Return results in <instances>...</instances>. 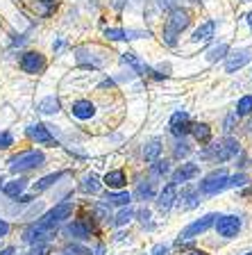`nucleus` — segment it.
<instances>
[{"label": "nucleus", "instance_id": "obj_40", "mask_svg": "<svg viewBox=\"0 0 252 255\" xmlns=\"http://www.w3.org/2000/svg\"><path fill=\"white\" fill-rule=\"evenodd\" d=\"M0 255H14V249H11V246H7V249L0 251Z\"/></svg>", "mask_w": 252, "mask_h": 255}, {"label": "nucleus", "instance_id": "obj_43", "mask_svg": "<svg viewBox=\"0 0 252 255\" xmlns=\"http://www.w3.org/2000/svg\"><path fill=\"white\" fill-rule=\"evenodd\" d=\"M248 23H250V27H252V11L248 14Z\"/></svg>", "mask_w": 252, "mask_h": 255}, {"label": "nucleus", "instance_id": "obj_12", "mask_svg": "<svg viewBox=\"0 0 252 255\" xmlns=\"http://www.w3.org/2000/svg\"><path fill=\"white\" fill-rule=\"evenodd\" d=\"M27 137L34 139L37 143H43V146H57V141H55V137L50 134V130H48L46 126H41V123H34V126L27 128Z\"/></svg>", "mask_w": 252, "mask_h": 255}, {"label": "nucleus", "instance_id": "obj_39", "mask_svg": "<svg viewBox=\"0 0 252 255\" xmlns=\"http://www.w3.org/2000/svg\"><path fill=\"white\" fill-rule=\"evenodd\" d=\"M7 233H9V223H7V221H2V219H0V237H5Z\"/></svg>", "mask_w": 252, "mask_h": 255}, {"label": "nucleus", "instance_id": "obj_37", "mask_svg": "<svg viewBox=\"0 0 252 255\" xmlns=\"http://www.w3.org/2000/svg\"><path fill=\"white\" fill-rule=\"evenodd\" d=\"M184 155H189V146L186 143H177V148H175V157H184Z\"/></svg>", "mask_w": 252, "mask_h": 255}, {"label": "nucleus", "instance_id": "obj_34", "mask_svg": "<svg viewBox=\"0 0 252 255\" xmlns=\"http://www.w3.org/2000/svg\"><path fill=\"white\" fill-rule=\"evenodd\" d=\"M139 198H143V201H148V198H153V187L150 185H139Z\"/></svg>", "mask_w": 252, "mask_h": 255}, {"label": "nucleus", "instance_id": "obj_36", "mask_svg": "<svg viewBox=\"0 0 252 255\" xmlns=\"http://www.w3.org/2000/svg\"><path fill=\"white\" fill-rule=\"evenodd\" d=\"M150 255H170V246L168 244H157Z\"/></svg>", "mask_w": 252, "mask_h": 255}, {"label": "nucleus", "instance_id": "obj_9", "mask_svg": "<svg viewBox=\"0 0 252 255\" xmlns=\"http://www.w3.org/2000/svg\"><path fill=\"white\" fill-rule=\"evenodd\" d=\"M21 69L25 71V73H41L43 69H46V59H43V55L41 53H25L21 57Z\"/></svg>", "mask_w": 252, "mask_h": 255}, {"label": "nucleus", "instance_id": "obj_27", "mask_svg": "<svg viewBox=\"0 0 252 255\" xmlns=\"http://www.w3.org/2000/svg\"><path fill=\"white\" fill-rule=\"evenodd\" d=\"M159 150H162V143H159V139H153V141L148 143L146 148H143V157L148 159V162H155L159 155Z\"/></svg>", "mask_w": 252, "mask_h": 255}, {"label": "nucleus", "instance_id": "obj_44", "mask_svg": "<svg viewBox=\"0 0 252 255\" xmlns=\"http://www.w3.org/2000/svg\"><path fill=\"white\" fill-rule=\"evenodd\" d=\"M243 255H252V251H250V253H243Z\"/></svg>", "mask_w": 252, "mask_h": 255}, {"label": "nucleus", "instance_id": "obj_5", "mask_svg": "<svg viewBox=\"0 0 252 255\" xmlns=\"http://www.w3.org/2000/svg\"><path fill=\"white\" fill-rule=\"evenodd\" d=\"M227 182H230V175H227L225 169L211 171V173L207 175L205 180L200 182V191H202L205 196H216L218 191L227 189Z\"/></svg>", "mask_w": 252, "mask_h": 255}, {"label": "nucleus", "instance_id": "obj_26", "mask_svg": "<svg viewBox=\"0 0 252 255\" xmlns=\"http://www.w3.org/2000/svg\"><path fill=\"white\" fill-rule=\"evenodd\" d=\"M39 112H41V114H57L59 101L55 98V96H48V98H43V101L39 103Z\"/></svg>", "mask_w": 252, "mask_h": 255}, {"label": "nucleus", "instance_id": "obj_3", "mask_svg": "<svg viewBox=\"0 0 252 255\" xmlns=\"http://www.w3.org/2000/svg\"><path fill=\"white\" fill-rule=\"evenodd\" d=\"M46 162V155L41 150H23V153L14 155L9 159V169L11 171H30V169H39Z\"/></svg>", "mask_w": 252, "mask_h": 255}, {"label": "nucleus", "instance_id": "obj_10", "mask_svg": "<svg viewBox=\"0 0 252 255\" xmlns=\"http://www.w3.org/2000/svg\"><path fill=\"white\" fill-rule=\"evenodd\" d=\"M250 59H252V53L248 50V48H243V50H234V53H230L227 59H225V71L227 73H234V71L243 69Z\"/></svg>", "mask_w": 252, "mask_h": 255}, {"label": "nucleus", "instance_id": "obj_24", "mask_svg": "<svg viewBox=\"0 0 252 255\" xmlns=\"http://www.w3.org/2000/svg\"><path fill=\"white\" fill-rule=\"evenodd\" d=\"M123 62H127V64L132 66V69L137 71V73H141V75L150 73V66H148V64H143L134 53H125V55H123Z\"/></svg>", "mask_w": 252, "mask_h": 255}, {"label": "nucleus", "instance_id": "obj_2", "mask_svg": "<svg viewBox=\"0 0 252 255\" xmlns=\"http://www.w3.org/2000/svg\"><path fill=\"white\" fill-rule=\"evenodd\" d=\"M239 141L232 137H225L223 141L214 143L211 148H207L205 153H202V157L207 159H214V162H227V159H232L234 155H239Z\"/></svg>", "mask_w": 252, "mask_h": 255}, {"label": "nucleus", "instance_id": "obj_23", "mask_svg": "<svg viewBox=\"0 0 252 255\" xmlns=\"http://www.w3.org/2000/svg\"><path fill=\"white\" fill-rule=\"evenodd\" d=\"M64 175H66V171H57V173H50L46 175V178H41V180L34 182V191H46L48 187H53L57 180H62Z\"/></svg>", "mask_w": 252, "mask_h": 255}, {"label": "nucleus", "instance_id": "obj_33", "mask_svg": "<svg viewBox=\"0 0 252 255\" xmlns=\"http://www.w3.org/2000/svg\"><path fill=\"white\" fill-rule=\"evenodd\" d=\"M246 182H250V178H248L246 173H239V175H232L230 178V182H227V189L230 187H243Z\"/></svg>", "mask_w": 252, "mask_h": 255}, {"label": "nucleus", "instance_id": "obj_1", "mask_svg": "<svg viewBox=\"0 0 252 255\" xmlns=\"http://www.w3.org/2000/svg\"><path fill=\"white\" fill-rule=\"evenodd\" d=\"M189 25H191L189 11L182 9V7H173L170 14H168V18H166V27H164V41H166L168 46H175L177 34H182Z\"/></svg>", "mask_w": 252, "mask_h": 255}, {"label": "nucleus", "instance_id": "obj_31", "mask_svg": "<svg viewBox=\"0 0 252 255\" xmlns=\"http://www.w3.org/2000/svg\"><path fill=\"white\" fill-rule=\"evenodd\" d=\"M132 217H134V210L132 207H125V210H121L118 212V217H116V226H125V223H130L132 221Z\"/></svg>", "mask_w": 252, "mask_h": 255}, {"label": "nucleus", "instance_id": "obj_35", "mask_svg": "<svg viewBox=\"0 0 252 255\" xmlns=\"http://www.w3.org/2000/svg\"><path fill=\"white\" fill-rule=\"evenodd\" d=\"M11 143H14V137L9 132H0V148H9Z\"/></svg>", "mask_w": 252, "mask_h": 255}, {"label": "nucleus", "instance_id": "obj_41", "mask_svg": "<svg viewBox=\"0 0 252 255\" xmlns=\"http://www.w3.org/2000/svg\"><path fill=\"white\" fill-rule=\"evenodd\" d=\"M186 255H209V253H205V251H191V253H186Z\"/></svg>", "mask_w": 252, "mask_h": 255}, {"label": "nucleus", "instance_id": "obj_18", "mask_svg": "<svg viewBox=\"0 0 252 255\" xmlns=\"http://www.w3.org/2000/svg\"><path fill=\"white\" fill-rule=\"evenodd\" d=\"M200 203V191L195 189H184L182 196H179V207L182 210H193V207H198Z\"/></svg>", "mask_w": 252, "mask_h": 255}, {"label": "nucleus", "instance_id": "obj_4", "mask_svg": "<svg viewBox=\"0 0 252 255\" xmlns=\"http://www.w3.org/2000/svg\"><path fill=\"white\" fill-rule=\"evenodd\" d=\"M216 221H218V214L216 212H209L205 214L202 219H198V221L189 223L186 228H182V233H179V242H186V239H193V237H200L202 233H207L209 228H214Z\"/></svg>", "mask_w": 252, "mask_h": 255}, {"label": "nucleus", "instance_id": "obj_20", "mask_svg": "<svg viewBox=\"0 0 252 255\" xmlns=\"http://www.w3.org/2000/svg\"><path fill=\"white\" fill-rule=\"evenodd\" d=\"M216 32V21H207L193 32V41H209Z\"/></svg>", "mask_w": 252, "mask_h": 255}, {"label": "nucleus", "instance_id": "obj_42", "mask_svg": "<svg viewBox=\"0 0 252 255\" xmlns=\"http://www.w3.org/2000/svg\"><path fill=\"white\" fill-rule=\"evenodd\" d=\"M30 255H43V249H39V251H34V253H30Z\"/></svg>", "mask_w": 252, "mask_h": 255}, {"label": "nucleus", "instance_id": "obj_29", "mask_svg": "<svg viewBox=\"0 0 252 255\" xmlns=\"http://www.w3.org/2000/svg\"><path fill=\"white\" fill-rule=\"evenodd\" d=\"M105 37L111 41H127V30H118V27H107Z\"/></svg>", "mask_w": 252, "mask_h": 255}, {"label": "nucleus", "instance_id": "obj_16", "mask_svg": "<svg viewBox=\"0 0 252 255\" xmlns=\"http://www.w3.org/2000/svg\"><path fill=\"white\" fill-rule=\"evenodd\" d=\"M105 182L109 189H125L127 187V175H125V171H121V169H116V171H109V173L105 175Z\"/></svg>", "mask_w": 252, "mask_h": 255}, {"label": "nucleus", "instance_id": "obj_14", "mask_svg": "<svg viewBox=\"0 0 252 255\" xmlns=\"http://www.w3.org/2000/svg\"><path fill=\"white\" fill-rule=\"evenodd\" d=\"M170 132L175 137H184L186 132H191V121L186 112H175L173 119H170Z\"/></svg>", "mask_w": 252, "mask_h": 255}, {"label": "nucleus", "instance_id": "obj_30", "mask_svg": "<svg viewBox=\"0 0 252 255\" xmlns=\"http://www.w3.org/2000/svg\"><path fill=\"white\" fill-rule=\"evenodd\" d=\"M150 171H153V175H166L170 171V166H168L166 159H155V164L150 166Z\"/></svg>", "mask_w": 252, "mask_h": 255}, {"label": "nucleus", "instance_id": "obj_15", "mask_svg": "<svg viewBox=\"0 0 252 255\" xmlns=\"http://www.w3.org/2000/svg\"><path fill=\"white\" fill-rule=\"evenodd\" d=\"M71 114L75 119H80V121H86V119H91L95 114V105L91 101H75L71 105Z\"/></svg>", "mask_w": 252, "mask_h": 255}, {"label": "nucleus", "instance_id": "obj_28", "mask_svg": "<svg viewBox=\"0 0 252 255\" xmlns=\"http://www.w3.org/2000/svg\"><path fill=\"white\" fill-rule=\"evenodd\" d=\"M239 114V117H248V114H252V96H243L241 101L237 103V110H234Z\"/></svg>", "mask_w": 252, "mask_h": 255}, {"label": "nucleus", "instance_id": "obj_38", "mask_svg": "<svg viewBox=\"0 0 252 255\" xmlns=\"http://www.w3.org/2000/svg\"><path fill=\"white\" fill-rule=\"evenodd\" d=\"M237 117H239L237 112H232L230 117L225 119V132H230V130H232V126H234V121H237Z\"/></svg>", "mask_w": 252, "mask_h": 255}, {"label": "nucleus", "instance_id": "obj_25", "mask_svg": "<svg viewBox=\"0 0 252 255\" xmlns=\"http://www.w3.org/2000/svg\"><path fill=\"white\" fill-rule=\"evenodd\" d=\"M80 189H82L84 194H98V191H100V180L95 178L93 173L84 175L82 182H80Z\"/></svg>", "mask_w": 252, "mask_h": 255}, {"label": "nucleus", "instance_id": "obj_21", "mask_svg": "<svg viewBox=\"0 0 252 255\" xmlns=\"http://www.w3.org/2000/svg\"><path fill=\"white\" fill-rule=\"evenodd\" d=\"M66 235H71V237H75V239H91V230L84 226V223H80V221H75V223H71V226H66Z\"/></svg>", "mask_w": 252, "mask_h": 255}, {"label": "nucleus", "instance_id": "obj_45", "mask_svg": "<svg viewBox=\"0 0 252 255\" xmlns=\"http://www.w3.org/2000/svg\"><path fill=\"white\" fill-rule=\"evenodd\" d=\"M64 255H69V253H64Z\"/></svg>", "mask_w": 252, "mask_h": 255}, {"label": "nucleus", "instance_id": "obj_32", "mask_svg": "<svg viewBox=\"0 0 252 255\" xmlns=\"http://www.w3.org/2000/svg\"><path fill=\"white\" fill-rule=\"evenodd\" d=\"M227 53H230V46L227 43H221L218 48H214L209 53V59L211 62H216V59H223V57H227Z\"/></svg>", "mask_w": 252, "mask_h": 255}, {"label": "nucleus", "instance_id": "obj_19", "mask_svg": "<svg viewBox=\"0 0 252 255\" xmlns=\"http://www.w3.org/2000/svg\"><path fill=\"white\" fill-rule=\"evenodd\" d=\"M191 134H193V139L200 143L211 141V128L207 126V123H193V126H191Z\"/></svg>", "mask_w": 252, "mask_h": 255}, {"label": "nucleus", "instance_id": "obj_17", "mask_svg": "<svg viewBox=\"0 0 252 255\" xmlns=\"http://www.w3.org/2000/svg\"><path fill=\"white\" fill-rule=\"evenodd\" d=\"M132 201L130 196V191L121 189V191H107V196H105V203H109V205H118V207H127Z\"/></svg>", "mask_w": 252, "mask_h": 255}, {"label": "nucleus", "instance_id": "obj_7", "mask_svg": "<svg viewBox=\"0 0 252 255\" xmlns=\"http://www.w3.org/2000/svg\"><path fill=\"white\" fill-rule=\"evenodd\" d=\"M71 214H73V203H59V205H55L50 212L43 214L39 223H43V226H50V228H57V223L66 221Z\"/></svg>", "mask_w": 252, "mask_h": 255}, {"label": "nucleus", "instance_id": "obj_13", "mask_svg": "<svg viewBox=\"0 0 252 255\" xmlns=\"http://www.w3.org/2000/svg\"><path fill=\"white\" fill-rule=\"evenodd\" d=\"M175 201H177V185H175V182H168L162 189V194L157 196V207L162 212H168Z\"/></svg>", "mask_w": 252, "mask_h": 255}, {"label": "nucleus", "instance_id": "obj_6", "mask_svg": "<svg viewBox=\"0 0 252 255\" xmlns=\"http://www.w3.org/2000/svg\"><path fill=\"white\" fill-rule=\"evenodd\" d=\"M57 228H50V226H43V223H32L30 228L23 233V239H25L27 244H43L48 239H53Z\"/></svg>", "mask_w": 252, "mask_h": 255}, {"label": "nucleus", "instance_id": "obj_22", "mask_svg": "<svg viewBox=\"0 0 252 255\" xmlns=\"http://www.w3.org/2000/svg\"><path fill=\"white\" fill-rule=\"evenodd\" d=\"M25 185H27V180H25V178H18V180H11V182H7V185L2 187V191H5V196L16 198V196H21V194H23V189H25Z\"/></svg>", "mask_w": 252, "mask_h": 255}, {"label": "nucleus", "instance_id": "obj_11", "mask_svg": "<svg viewBox=\"0 0 252 255\" xmlns=\"http://www.w3.org/2000/svg\"><path fill=\"white\" fill-rule=\"evenodd\" d=\"M200 175V166L193 164V162H184V164H179L177 169L173 171V182L175 185H182V182H189L193 180V178H198Z\"/></svg>", "mask_w": 252, "mask_h": 255}, {"label": "nucleus", "instance_id": "obj_8", "mask_svg": "<svg viewBox=\"0 0 252 255\" xmlns=\"http://www.w3.org/2000/svg\"><path fill=\"white\" fill-rule=\"evenodd\" d=\"M239 230H241V217H237V214H225V217H218V221H216V233L225 239L237 237Z\"/></svg>", "mask_w": 252, "mask_h": 255}]
</instances>
